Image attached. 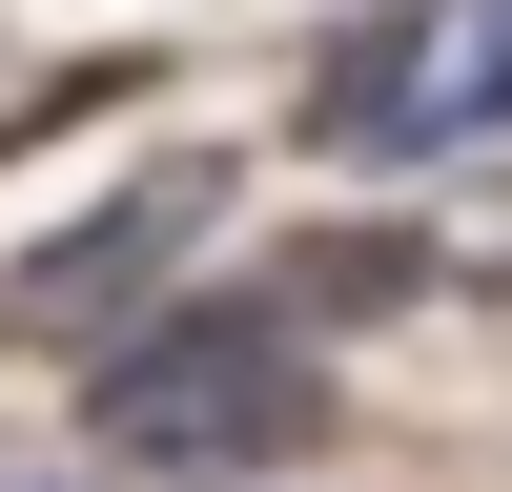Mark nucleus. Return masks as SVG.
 <instances>
[{
	"label": "nucleus",
	"instance_id": "obj_1",
	"mask_svg": "<svg viewBox=\"0 0 512 492\" xmlns=\"http://www.w3.org/2000/svg\"><path fill=\"white\" fill-rule=\"evenodd\" d=\"M82 451L164 492H267L328 451V349L267 308V287H185V308L103 328L82 349Z\"/></svg>",
	"mask_w": 512,
	"mask_h": 492
},
{
	"label": "nucleus",
	"instance_id": "obj_2",
	"mask_svg": "<svg viewBox=\"0 0 512 492\" xmlns=\"http://www.w3.org/2000/svg\"><path fill=\"white\" fill-rule=\"evenodd\" d=\"M205 226H226V164H144L123 205H82L62 246H21V267H0V328H21V349H103V328L164 308V267H185Z\"/></svg>",
	"mask_w": 512,
	"mask_h": 492
},
{
	"label": "nucleus",
	"instance_id": "obj_3",
	"mask_svg": "<svg viewBox=\"0 0 512 492\" xmlns=\"http://www.w3.org/2000/svg\"><path fill=\"white\" fill-rule=\"evenodd\" d=\"M451 21H472V41H431V103H410V164H431V144H492V123H512V0H451Z\"/></svg>",
	"mask_w": 512,
	"mask_h": 492
}]
</instances>
